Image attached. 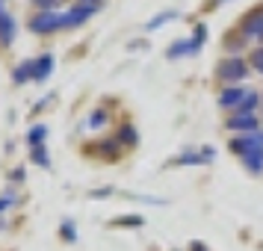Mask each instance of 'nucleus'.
Instances as JSON below:
<instances>
[{
	"instance_id": "obj_19",
	"label": "nucleus",
	"mask_w": 263,
	"mask_h": 251,
	"mask_svg": "<svg viewBox=\"0 0 263 251\" xmlns=\"http://www.w3.org/2000/svg\"><path fill=\"white\" fill-rule=\"evenodd\" d=\"M172 18H175V12H163V15H157L154 21L148 24V30H157L160 24H166V21H172Z\"/></svg>"
},
{
	"instance_id": "obj_4",
	"label": "nucleus",
	"mask_w": 263,
	"mask_h": 251,
	"mask_svg": "<svg viewBox=\"0 0 263 251\" xmlns=\"http://www.w3.org/2000/svg\"><path fill=\"white\" fill-rule=\"evenodd\" d=\"M30 27H33V33H53V30H60L62 27V15L57 12H39L33 21H30Z\"/></svg>"
},
{
	"instance_id": "obj_14",
	"label": "nucleus",
	"mask_w": 263,
	"mask_h": 251,
	"mask_svg": "<svg viewBox=\"0 0 263 251\" xmlns=\"http://www.w3.org/2000/svg\"><path fill=\"white\" fill-rule=\"evenodd\" d=\"M257 104H260V95H257V92H249V95L242 98V104H239L234 112H251V109L257 107Z\"/></svg>"
},
{
	"instance_id": "obj_11",
	"label": "nucleus",
	"mask_w": 263,
	"mask_h": 251,
	"mask_svg": "<svg viewBox=\"0 0 263 251\" xmlns=\"http://www.w3.org/2000/svg\"><path fill=\"white\" fill-rule=\"evenodd\" d=\"M242 160H246V168H249L251 175H260V171H263V148H260V151H251V154H246Z\"/></svg>"
},
{
	"instance_id": "obj_9",
	"label": "nucleus",
	"mask_w": 263,
	"mask_h": 251,
	"mask_svg": "<svg viewBox=\"0 0 263 251\" xmlns=\"http://www.w3.org/2000/svg\"><path fill=\"white\" fill-rule=\"evenodd\" d=\"M50 71H53V56L50 53H45L33 62V80H48Z\"/></svg>"
},
{
	"instance_id": "obj_25",
	"label": "nucleus",
	"mask_w": 263,
	"mask_h": 251,
	"mask_svg": "<svg viewBox=\"0 0 263 251\" xmlns=\"http://www.w3.org/2000/svg\"><path fill=\"white\" fill-rule=\"evenodd\" d=\"M192 251H207V248H204L201 242H195V245H192Z\"/></svg>"
},
{
	"instance_id": "obj_8",
	"label": "nucleus",
	"mask_w": 263,
	"mask_h": 251,
	"mask_svg": "<svg viewBox=\"0 0 263 251\" xmlns=\"http://www.w3.org/2000/svg\"><path fill=\"white\" fill-rule=\"evenodd\" d=\"M15 42V21L9 12L0 9V45H12Z\"/></svg>"
},
{
	"instance_id": "obj_1",
	"label": "nucleus",
	"mask_w": 263,
	"mask_h": 251,
	"mask_svg": "<svg viewBox=\"0 0 263 251\" xmlns=\"http://www.w3.org/2000/svg\"><path fill=\"white\" fill-rule=\"evenodd\" d=\"M263 148V133H246V136H237V139H231V151H237L239 157L251 154V151H260Z\"/></svg>"
},
{
	"instance_id": "obj_20",
	"label": "nucleus",
	"mask_w": 263,
	"mask_h": 251,
	"mask_svg": "<svg viewBox=\"0 0 263 251\" xmlns=\"http://www.w3.org/2000/svg\"><path fill=\"white\" fill-rule=\"evenodd\" d=\"M251 65L263 74V48H254V53H251Z\"/></svg>"
},
{
	"instance_id": "obj_13",
	"label": "nucleus",
	"mask_w": 263,
	"mask_h": 251,
	"mask_svg": "<svg viewBox=\"0 0 263 251\" xmlns=\"http://www.w3.org/2000/svg\"><path fill=\"white\" fill-rule=\"evenodd\" d=\"M27 139H30V145H33V148H42V142L48 139V127H45V124H39V127H33Z\"/></svg>"
},
{
	"instance_id": "obj_16",
	"label": "nucleus",
	"mask_w": 263,
	"mask_h": 251,
	"mask_svg": "<svg viewBox=\"0 0 263 251\" xmlns=\"http://www.w3.org/2000/svg\"><path fill=\"white\" fill-rule=\"evenodd\" d=\"M104 121H107V112L104 109H95V115H89V127L98 130V127H104Z\"/></svg>"
},
{
	"instance_id": "obj_12",
	"label": "nucleus",
	"mask_w": 263,
	"mask_h": 251,
	"mask_svg": "<svg viewBox=\"0 0 263 251\" xmlns=\"http://www.w3.org/2000/svg\"><path fill=\"white\" fill-rule=\"evenodd\" d=\"M12 80H15V83H24V80H33V62H21V65L15 68Z\"/></svg>"
},
{
	"instance_id": "obj_6",
	"label": "nucleus",
	"mask_w": 263,
	"mask_h": 251,
	"mask_svg": "<svg viewBox=\"0 0 263 251\" xmlns=\"http://www.w3.org/2000/svg\"><path fill=\"white\" fill-rule=\"evenodd\" d=\"M249 95V92H246V89H242V86H231V89H225V92H222V95H219V104H222V107L225 109H237L239 104H242V98Z\"/></svg>"
},
{
	"instance_id": "obj_15",
	"label": "nucleus",
	"mask_w": 263,
	"mask_h": 251,
	"mask_svg": "<svg viewBox=\"0 0 263 251\" xmlns=\"http://www.w3.org/2000/svg\"><path fill=\"white\" fill-rule=\"evenodd\" d=\"M119 139H121L124 145H136V142H139V136H136V130H133L130 124H127V127H121V130H119Z\"/></svg>"
},
{
	"instance_id": "obj_10",
	"label": "nucleus",
	"mask_w": 263,
	"mask_h": 251,
	"mask_svg": "<svg viewBox=\"0 0 263 251\" xmlns=\"http://www.w3.org/2000/svg\"><path fill=\"white\" fill-rule=\"evenodd\" d=\"M195 42L192 38H180V42H175L172 48H168V60H178V56H186V53H195Z\"/></svg>"
},
{
	"instance_id": "obj_23",
	"label": "nucleus",
	"mask_w": 263,
	"mask_h": 251,
	"mask_svg": "<svg viewBox=\"0 0 263 251\" xmlns=\"http://www.w3.org/2000/svg\"><path fill=\"white\" fill-rule=\"evenodd\" d=\"M33 3H36V6L42 9V12H50V9H53V6H57L60 0H33Z\"/></svg>"
},
{
	"instance_id": "obj_5",
	"label": "nucleus",
	"mask_w": 263,
	"mask_h": 251,
	"mask_svg": "<svg viewBox=\"0 0 263 251\" xmlns=\"http://www.w3.org/2000/svg\"><path fill=\"white\" fill-rule=\"evenodd\" d=\"M95 9H98L95 3H80V6H74V9H68V12L62 15V27H80L86 18H92Z\"/></svg>"
},
{
	"instance_id": "obj_3",
	"label": "nucleus",
	"mask_w": 263,
	"mask_h": 251,
	"mask_svg": "<svg viewBox=\"0 0 263 251\" xmlns=\"http://www.w3.org/2000/svg\"><path fill=\"white\" fill-rule=\"evenodd\" d=\"M260 127V121L254 112H234L231 119H228V130H246V133H257Z\"/></svg>"
},
{
	"instance_id": "obj_27",
	"label": "nucleus",
	"mask_w": 263,
	"mask_h": 251,
	"mask_svg": "<svg viewBox=\"0 0 263 251\" xmlns=\"http://www.w3.org/2000/svg\"><path fill=\"white\" fill-rule=\"evenodd\" d=\"M0 3H3V0H0Z\"/></svg>"
},
{
	"instance_id": "obj_18",
	"label": "nucleus",
	"mask_w": 263,
	"mask_h": 251,
	"mask_svg": "<svg viewBox=\"0 0 263 251\" xmlns=\"http://www.w3.org/2000/svg\"><path fill=\"white\" fill-rule=\"evenodd\" d=\"M33 163H39V166H48V148H33Z\"/></svg>"
},
{
	"instance_id": "obj_21",
	"label": "nucleus",
	"mask_w": 263,
	"mask_h": 251,
	"mask_svg": "<svg viewBox=\"0 0 263 251\" xmlns=\"http://www.w3.org/2000/svg\"><path fill=\"white\" fill-rule=\"evenodd\" d=\"M204 38H207V27L198 24V27H195V38H192V42H195V48H201V45H204Z\"/></svg>"
},
{
	"instance_id": "obj_26",
	"label": "nucleus",
	"mask_w": 263,
	"mask_h": 251,
	"mask_svg": "<svg viewBox=\"0 0 263 251\" xmlns=\"http://www.w3.org/2000/svg\"><path fill=\"white\" fill-rule=\"evenodd\" d=\"M83 3H89V0H83Z\"/></svg>"
},
{
	"instance_id": "obj_22",
	"label": "nucleus",
	"mask_w": 263,
	"mask_h": 251,
	"mask_svg": "<svg viewBox=\"0 0 263 251\" xmlns=\"http://www.w3.org/2000/svg\"><path fill=\"white\" fill-rule=\"evenodd\" d=\"M62 237L68 239V242H74V239H77V234H74V225H71V222H62Z\"/></svg>"
},
{
	"instance_id": "obj_7",
	"label": "nucleus",
	"mask_w": 263,
	"mask_h": 251,
	"mask_svg": "<svg viewBox=\"0 0 263 251\" xmlns=\"http://www.w3.org/2000/svg\"><path fill=\"white\" fill-rule=\"evenodd\" d=\"M242 33L246 38H263V12H251L242 24Z\"/></svg>"
},
{
	"instance_id": "obj_2",
	"label": "nucleus",
	"mask_w": 263,
	"mask_h": 251,
	"mask_svg": "<svg viewBox=\"0 0 263 251\" xmlns=\"http://www.w3.org/2000/svg\"><path fill=\"white\" fill-rule=\"evenodd\" d=\"M246 71H249V68H246V62L237 60V56H234V60H222V62H219V77H222V80H228V83L242 80V77H246Z\"/></svg>"
},
{
	"instance_id": "obj_17",
	"label": "nucleus",
	"mask_w": 263,
	"mask_h": 251,
	"mask_svg": "<svg viewBox=\"0 0 263 251\" xmlns=\"http://www.w3.org/2000/svg\"><path fill=\"white\" fill-rule=\"evenodd\" d=\"M112 225H127V227H139V225H142V216H121V219H116Z\"/></svg>"
},
{
	"instance_id": "obj_24",
	"label": "nucleus",
	"mask_w": 263,
	"mask_h": 251,
	"mask_svg": "<svg viewBox=\"0 0 263 251\" xmlns=\"http://www.w3.org/2000/svg\"><path fill=\"white\" fill-rule=\"evenodd\" d=\"M12 201V198H0V213H3V210H6V204Z\"/></svg>"
}]
</instances>
